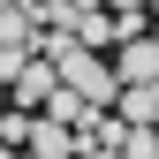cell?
<instances>
[{
	"label": "cell",
	"instance_id": "obj_1",
	"mask_svg": "<svg viewBox=\"0 0 159 159\" xmlns=\"http://www.w3.org/2000/svg\"><path fill=\"white\" fill-rule=\"evenodd\" d=\"M114 84H159V38H121Z\"/></svg>",
	"mask_w": 159,
	"mask_h": 159
},
{
	"label": "cell",
	"instance_id": "obj_2",
	"mask_svg": "<svg viewBox=\"0 0 159 159\" xmlns=\"http://www.w3.org/2000/svg\"><path fill=\"white\" fill-rule=\"evenodd\" d=\"M114 114H121V121L159 129V84H121V91H114Z\"/></svg>",
	"mask_w": 159,
	"mask_h": 159
},
{
	"label": "cell",
	"instance_id": "obj_3",
	"mask_svg": "<svg viewBox=\"0 0 159 159\" xmlns=\"http://www.w3.org/2000/svg\"><path fill=\"white\" fill-rule=\"evenodd\" d=\"M30 152H38V159H76V129L46 121V114H30Z\"/></svg>",
	"mask_w": 159,
	"mask_h": 159
},
{
	"label": "cell",
	"instance_id": "obj_4",
	"mask_svg": "<svg viewBox=\"0 0 159 159\" xmlns=\"http://www.w3.org/2000/svg\"><path fill=\"white\" fill-rule=\"evenodd\" d=\"M8 91H15V106H38V98L53 91V61H38V53H30V61L15 68V84H8Z\"/></svg>",
	"mask_w": 159,
	"mask_h": 159
},
{
	"label": "cell",
	"instance_id": "obj_5",
	"mask_svg": "<svg viewBox=\"0 0 159 159\" xmlns=\"http://www.w3.org/2000/svg\"><path fill=\"white\" fill-rule=\"evenodd\" d=\"M30 114H46V121H61V129H76V121H84L91 106H84V98H76L68 84H53V91H46V98H38V106H30Z\"/></svg>",
	"mask_w": 159,
	"mask_h": 159
},
{
	"label": "cell",
	"instance_id": "obj_6",
	"mask_svg": "<svg viewBox=\"0 0 159 159\" xmlns=\"http://www.w3.org/2000/svg\"><path fill=\"white\" fill-rule=\"evenodd\" d=\"M0 46H38V38H30V8H23V0H15V8H0Z\"/></svg>",
	"mask_w": 159,
	"mask_h": 159
},
{
	"label": "cell",
	"instance_id": "obj_7",
	"mask_svg": "<svg viewBox=\"0 0 159 159\" xmlns=\"http://www.w3.org/2000/svg\"><path fill=\"white\" fill-rule=\"evenodd\" d=\"M0 144H8V152L30 144V106H8V114H0Z\"/></svg>",
	"mask_w": 159,
	"mask_h": 159
},
{
	"label": "cell",
	"instance_id": "obj_8",
	"mask_svg": "<svg viewBox=\"0 0 159 159\" xmlns=\"http://www.w3.org/2000/svg\"><path fill=\"white\" fill-rule=\"evenodd\" d=\"M23 61H30V53H23V46H0V91H8V84H15V68H23Z\"/></svg>",
	"mask_w": 159,
	"mask_h": 159
},
{
	"label": "cell",
	"instance_id": "obj_9",
	"mask_svg": "<svg viewBox=\"0 0 159 159\" xmlns=\"http://www.w3.org/2000/svg\"><path fill=\"white\" fill-rule=\"evenodd\" d=\"M84 159H121V152H114V144H84Z\"/></svg>",
	"mask_w": 159,
	"mask_h": 159
},
{
	"label": "cell",
	"instance_id": "obj_10",
	"mask_svg": "<svg viewBox=\"0 0 159 159\" xmlns=\"http://www.w3.org/2000/svg\"><path fill=\"white\" fill-rule=\"evenodd\" d=\"M98 8H136V0H98Z\"/></svg>",
	"mask_w": 159,
	"mask_h": 159
},
{
	"label": "cell",
	"instance_id": "obj_11",
	"mask_svg": "<svg viewBox=\"0 0 159 159\" xmlns=\"http://www.w3.org/2000/svg\"><path fill=\"white\" fill-rule=\"evenodd\" d=\"M0 8H15V0H0Z\"/></svg>",
	"mask_w": 159,
	"mask_h": 159
},
{
	"label": "cell",
	"instance_id": "obj_12",
	"mask_svg": "<svg viewBox=\"0 0 159 159\" xmlns=\"http://www.w3.org/2000/svg\"><path fill=\"white\" fill-rule=\"evenodd\" d=\"M152 8H159V0H152Z\"/></svg>",
	"mask_w": 159,
	"mask_h": 159
}]
</instances>
